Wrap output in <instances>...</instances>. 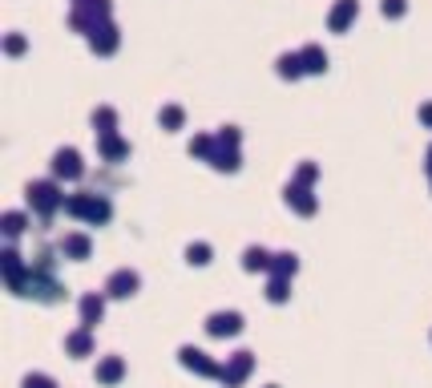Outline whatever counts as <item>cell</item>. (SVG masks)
I'll use <instances>...</instances> for the list:
<instances>
[{
	"instance_id": "cell-33",
	"label": "cell",
	"mask_w": 432,
	"mask_h": 388,
	"mask_svg": "<svg viewBox=\"0 0 432 388\" xmlns=\"http://www.w3.org/2000/svg\"><path fill=\"white\" fill-rule=\"evenodd\" d=\"M420 122L432 130V101H424V105H420Z\"/></svg>"
},
{
	"instance_id": "cell-14",
	"label": "cell",
	"mask_w": 432,
	"mask_h": 388,
	"mask_svg": "<svg viewBox=\"0 0 432 388\" xmlns=\"http://www.w3.org/2000/svg\"><path fill=\"white\" fill-rule=\"evenodd\" d=\"M65 352L77 356V360H81V356H93V327H77V332H69V336H65Z\"/></svg>"
},
{
	"instance_id": "cell-7",
	"label": "cell",
	"mask_w": 432,
	"mask_h": 388,
	"mask_svg": "<svg viewBox=\"0 0 432 388\" xmlns=\"http://www.w3.org/2000/svg\"><path fill=\"white\" fill-rule=\"evenodd\" d=\"M251 368H255V352H235V356L223 364V384L226 388H238L251 376Z\"/></svg>"
},
{
	"instance_id": "cell-28",
	"label": "cell",
	"mask_w": 432,
	"mask_h": 388,
	"mask_svg": "<svg viewBox=\"0 0 432 388\" xmlns=\"http://www.w3.org/2000/svg\"><path fill=\"white\" fill-rule=\"evenodd\" d=\"M380 13L396 21V16H404V13H408V0H380Z\"/></svg>"
},
{
	"instance_id": "cell-18",
	"label": "cell",
	"mask_w": 432,
	"mask_h": 388,
	"mask_svg": "<svg viewBox=\"0 0 432 388\" xmlns=\"http://www.w3.org/2000/svg\"><path fill=\"white\" fill-rule=\"evenodd\" d=\"M210 166H214V170H226V174H235L238 166H243V158H238V146H223V142H218V150H214Z\"/></svg>"
},
{
	"instance_id": "cell-6",
	"label": "cell",
	"mask_w": 432,
	"mask_h": 388,
	"mask_svg": "<svg viewBox=\"0 0 432 388\" xmlns=\"http://www.w3.org/2000/svg\"><path fill=\"white\" fill-rule=\"evenodd\" d=\"M137 288H142V276L130 271V267H122V271H113L105 279V295L110 300H130V295H137Z\"/></svg>"
},
{
	"instance_id": "cell-17",
	"label": "cell",
	"mask_w": 432,
	"mask_h": 388,
	"mask_svg": "<svg viewBox=\"0 0 432 388\" xmlns=\"http://www.w3.org/2000/svg\"><path fill=\"white\" fill-rule=\"evenodd\" d=\"M271 251L267 247H247L243 251V271H251V276H255V271H271Z\"/></svg>"
},
{
	"instance_id": "cell-23",
	"label": "cell",
	"mask_w": 432,
	"mask_h": 388,
	"mask_svg": "<svg viewBox=\"0 0 432 388\" xmlns=\"http://www.w3.org/2000/svg\"><path fill=\"white\" fill-rule=\"evenodd\" d=\"M267 300H271V303H287V300H291V279L271 276V283H267Z\"/></svg>"
},
{
	"instance_id": "cell-19",
	"label": "cell",
	"mask_w": 432,
	"mask_h": 388,
	"mask_svg": "<svg viewBox=\"0 0 432 388\" xmlns=\"http://www.w3.org/2000/svg\"><path fill=\"white\" fill-rule=\"evenodd\" d=\"M299 57H303V69H307V73H323V69H327V53H323V45H303Z\"/></svg>"
},
{
	"instance_id": "cell-29",
	"label": "cell",
	"mask_w": 432,
	"mask_h": 388,
	"mask_svg": "<svg viewBox=\"0 0 432 388\" xmlns=\"http://www.w3.org/2000/svg\"><path fill=\"white\" fill-rule=\"evenodd\" d=\"M315 178H320V166H315V162H303V166H299V174H295V182H299V187H311Z\"/></svg>"
},
{
	"instance_id": "cell-10",
	"label": "cell",
	"mask_w": 432,
	"mask_h": 388,
	"mask_svg": "<svg viewBox=\"0 0 432 388\" xmlns=\"http://www.w3.org/2000/svg\"><path fill=\"white\" fill-rule=\"evenodd\" d=\"M287 206H291V211H299L303 219H311V214L320 211L315 194H311L307 187H299V182H291V187H287Z\"/></svg>"
},
{
	"instance_id": "cell-22",
	"label": "cell",
	"mask_w": 432,
	"mask_h": 388,
	"mask_svg": "<svg viewBox=\"0 0 432 388\" xmlns=\"http://www.w3.org/2000/svg\"><path fill=\"white\" fill-rule=\"evenodd\" d=\"M93 125H98V138L117 134V113H113L110 105H98V110H93Z\"/></svg>"
},
{
	"instance_id": "cell-9",
	"label": "cell",
	"mask_w": 432,
	"mask_h": 388,
	"mask_svg": "<svg viewBox=\"0 0 432 388\" xmlns=\"http://www.w3.org/2000/svg\"><path fill=\"white\" fill-rule=\"evenodd\" d=\"M206 332H210V336H218V340L238 336V332H243V315H238V312H214L206 320Z\"/></svg>"
},
{
	"instance_id": "cell-30",
	"label": "cell",
	"mask_w": 432,
	"mask_h": 388,
	"mask_svg": "<svg viewBox=\"0 0 432 388\" xmlns=\"http://www.w3.org/2000/svg\"><path fill=\"white\" fill-rule=\"evenodd\" d=\"M214 138L223 142V146H238V142H243V134H238V125H223V130H218Z\"/></svg>"
},
{
	"instance_id": "cell-2",
	"label": "cell",
	"mask_w": 432,
	"mask_h": 388,
	"mask_svg": "<svg viewBox=\"0 0 432 388\" xmlns=\"http://www.w3.org/2000/svg\"><path fill=\"white\" fill-rule=\"evenodd\" d=\"M110 13H113L110 0H89V4H81V9H73V13H69V28L89 37L98 25H105V21H110Z\"/></svg>"
},
{
	"instance_id": "cell-3",
	"label": "cell",
	"mask_w": 432,
	"mask_h": 388,
	"mask_svg": "<svg viewBox=\"0 0 432 388\" xmlns=\"http://www.w3.org/2000/svg\"><path fill=\"white\" fill-rule=\"evenodd\" d=\"M28 206H33L41 219H49L53 211H61L65 206L61 187H57V182H33V187H28Z\"/></svg>"
},
{
	"instance_id": "cell-35",
	"label": "cell",
	"mask_w": 432,
	"mask_h": 388,
	"mask_svg": "<svg viewBox=\"0 0 432 388\" xmlns=\"http://www.w3.org/2000/svg\"><path fill=\"white\" fill-rule=\"evenodd\" d=\"M271 388H275V384H271Z\"/></svg>"
},
{
	"instance_id": "cell-15",
	"label": "cell",
	"mask_w": 432,
	"mask_h": 388,
	"mask_svg": "<svg viewBox=\"0 0 432 388\" xmlns=\"http://www.w3.org/2000/svg\"><path fill=\"white\" fill-rule=\"evenodd\" d=\"M98 154L105 162H122V158H130V142L117 134H105V138H98Z\"/></svg>"
},
{
	"instance_id": "cell-1",
	"label": "cell",
	"mask_w": 432,
	"mask_h": 388,
	"mask_svg": "<svg viewBox=\"0 0 432 388\" xmlns=\"http://www.w3.org/2000/svg\"><path fill=\"white\" fill-rule=\"evenodd\" d=\"M65 214H73V219H81V223H110V199L105 194H89V190H81V194H65Z\"/></svg>"
},
{
	"instance_id": "cell-5",
	"label": "cell",
	"mask_w": 432,
	"mask_h": 388,
	"mask_svg": "<svg viewBox=\"0 0 432 388\" xmlns=\"http://www.w3.org/2000/svg\"><path fill=\"white\" fill-rule=\"evenodd\" d=\"M53 178H61V182H77V178H85V162H81V154L69 150V146L53 154Z\"/></svg>"
},
{
	"instance_id": "cell-11",
	"label": "cell",
	"mask_w": 432,
	"mask_h": 388,
	"mask_svg": "<svg viewBox=\"0 0 432 388\" xmlns=\"http://www.w3.org/2000/svg\"><path fill=\"white\" fill-rule=\"evenodd\" d=\"M105 315V295L101 291H85L81 295V327H98Z\"/></svg>"
},
{
	"instance_id": "cell-20",
	"label": "cell",
	"mask_w": 432,
	"mask_h": 388,
	"mask_svg": "<svg viewBox=\"0 0 432 388\" xmlns=\"http://www.w3.org/2000/svg\"><path fill=\"white\" fill-rule=\"evenodd\" d=\"M303 73H307V69H303V57H299V53H283V57H279V77H283V81H299Z\"/></svg>"
},
{
	"instance_id": "cell-4",
	"label": "cell",
	"mask_w": 432,
	"mask_h": 388,
	"mask_svg": "<svg viewBox=\"0 0 432 388\" xmlns=\"http://www.w3.org/2000/svg\"><path fill=\"white\" fill-rule=\"evenodd\" d=\"M178 360H182V368L206 376V380H223V364H214L202 348H190V344H186V348H178Z\"/></svg>"
},
{
	"instance_id": "cell-8",
	"label": "cell",
	"mask_w": 432,
	"mask_h": 388,
	"mask_svg": "<svg viewBox=\"0 0 432 388\" xmlns=\"http://www.w3.org/2000/svg\"><path fill=\"white\" fill-rule=\"evenodd\" d=\"M117 45H122V33H117V25H113V21H105V25H98L93 33H89V49L98 53V57H110V53H117Z\"/></svg>"
},
{
	"instance_id": "cell-31",
	"label": "cell",
	"mask_w": 432,
	"mask_h": 388,
	"mask_svg": "<svg viewBox=\"0 0 432 388\" xmlns=\"http://www.w3.org/2000/svg\"><path fill=\"white\" fill-rule=\"evenodd\" d=\"M4 53H9V57L25 53V37H21V33H9V37H4Z\"/></svg>"
},
{
	"instance_id": "cell-34",
	"label": "cell",
	"mask_w": 432,
	"mask_h": 388,
	"mask_svg": "<svg viewBox=\"0 0 432 388\" xmlns=\"http://www.w3.org/2000/svg\"><path fill=\"white\" fill-rule=\"evenodd\" d=\"M81 4H89V0H73V9H81Z\"/></svg>"
},
{
	"instance_id": "cell-24",
	"label": "cell",
	"mask_w": 432,
	"mask_h": 388,
	"mask_svg": "<svg viewBox=\"0 0 432 388\" xmlns=\"http://www.w3.org/2000/svg\"><path fill=\"white\" fill-rule=\"evenodd\" d=\"M214 150H218V138H210V134H198L194 142H190V154H194V158H214Z\"/></svg>"
},
{
	"instance_id": "cell-12",
	"label": "cell",
	"mask_w": 432,
	"mask_h": 388,
	"mask_svg": "<svg viewBox=\"0 0 432 388\" xmlns=\"http://www.w3.org/2000/svg\"><path fill=\"white\" fill-rule=\"evenodd\" d=\"M356 16H359V0H335L332 16H327V28H332V33H344Z\"/></svg>"
},
{
	"instance_id": "cell-16",
	"label": "cell",
	"mask_w": 432,
	"mask_h": 388,
	"mask_svg": "<svg viewBox=\"0 0 432 388\" xmlns=\"http://www.w3.org/2000/svg\"><path fill=\"white\" fill-rule=\"evenodd\" d=\"M122 376H125L122 356H101L98 360V384H117Z\"/></svg>"
},
{
	"instance_id": "cell-13",
	"label": "cell",
	"mask_w": 432,
	"mask_h": 388,
	"mask_svg": "<svg viewBox=\"0 0 432 388\" xmlns=\"http://www.w3.org/2000/svg\"><path fill=\"white\" fill-rule=\"evenodd\" d=\"M89 251H93V243H89V235H81V231H69V235L61 238V255L65 259H73V263L89 259Z\"/></svg>"
},
{
	"instance_id": "cell-25",
	"label": "cell",
	"mask_w": 432,
	"mask_h": 388,
	"mask_svg": "<svg viewBox=\"0 0 432 388\" xmlns=\"http://www.w3.org/2000/svg\"><path fill=\"white\" fill-rule=\"evenodd\" d=\"M158 122H162V130H182V122H186V113H182V105H162V113H158Z\"/></svg>"
},
{
	"instance_id": "cell-27",
	"label": "cell",
	"mask_w": 432,
	"mask_h": 388,
	"mask_svg": "<svg viewBox=\"0 0 432 388\" xmlns=\"http://www.w3.org/2000/svg\"><path fill=\"white\" fill-rule=\"evenodd\" d=\"M186 259H190L194 267H206L210 263V247L206 243H190V247H186Z\"/></svg>"
},
{
	"instance_id": "cell-26",
	"label": "cell",
	"mask_w": 432,
	"mask_h": 388,
	"mask_svg": "<svg viewBox=\"0 0 432 388\" xmlns=\"http://www.w3.org/2000/svg\"><path fill=\"white\" fill-rule=\"evenodd\" d=\"M25 223H28V219H25L21 211H9L4 219H0V226H4V235H9V238H16V235H21V231H25Z\"/></svg>"
},
{
	"instance_id": "cell-32",
	"label": "cell",
	"mask_w": 432,
	"mask_h": 388,
	"mask_svg": "<svg viewBox=\"0 0 432 388\" xmlns=\"http://www.w3.org/2000/svg\"><path fill=\"white\" fill-rule=\"evenodd\" d=\"M25 388H57V380H53V376L33 372V376H25Z\"/></svg>"
},
{
	"instance_id": "cell-21",
	"label": "cell",
	"mask_w": 432,
	"mask_h": 388,
	"mask_svg": "<svg viewBox=\"0 0 432 388\" xmlns=\"http://www.w3.org/2000/svg\"><path fill=\"white\" fill-rule=\"evenodd\" d=\"M299 271V255H291V251H279L271 259V276H283V279H291Z\"/></svg>"
}]
</instances>
